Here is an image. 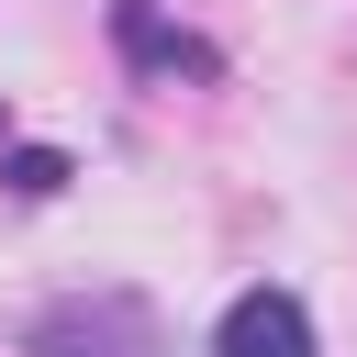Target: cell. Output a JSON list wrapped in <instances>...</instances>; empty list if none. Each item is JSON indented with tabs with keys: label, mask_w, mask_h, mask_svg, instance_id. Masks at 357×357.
I'll list each match as a JSON object with an SVG mask.
<instances>
[{
	"label": "cell",
	"mask_w": 357,
	"mask_h": 357,
	"mask_svg": "<svg viewBox=\"0 0 357 357\" xmlns=\"http://www.w3.org/2000/svg\"><path fill=\"white\" fill-rule=\"evenodd\" d=\"M0 178H11V190H22V201H56V190H67V178H78V167H67V156H56V145H11V156H0Z\"/></svg>",
	"instance_id": "4"
},
{
	"label": "cell",
	"mask_w": 357,
	"mask_h": 357,
	"mask_svg": "<svg viewBox=\"0 0 357 357\" xmlns=\"http://www.w3.org/2000/svg\"><path fill=\"white\" fill-rule=\"evenodd\" d=\"M33 357H167V335L134 290H89V301H56L33 324Z\"/></svg>",
	"instance_id": "1"
},
{
	"label": "cell",
	"mask_w": 357,
	"mask_h": 357,
	"mask_svg": "<svg viewBox=\"0 0 357 357\" xmlns=\"http://www.w3.org/2000/svg\"><path fill=\"white\" fill-rule=\"evenodd\" d=\"M212 357H312V312H301V290H234L223 301V324H212Z\"/></svg>",
	"instance_id": "2"
},
{
	"label": "cell",
	"mask_w": 357,
	"mask_h": 357,
	"mask_svg": "<svg viewBox=\"0 0 357 357\" xmlns=\"http://www.w3.org/2000/svg\"><path fill=\"white\" fill-rule=\"evenodd\" d=\"M112 45H123L134 67H156V78H178V67H190V78H212V45H201V33H167V22H156V0H112Z\"/></svg>",
	"instance_id": "3"
}]
</instances>
